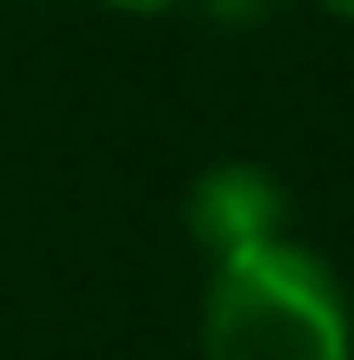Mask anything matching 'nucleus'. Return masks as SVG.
<instances>
[{"mask_svg": "<svg viewBox=\"0 0 354 360\" xmlns=\"http://www.w3.org/2000/svg\"><path fill=\"white\" fill-rule=\"evenodd\" d=\"M201 7H208L214 20H261L274 0H201Z\"/></svg>", "mask_w": 354, "mask_h": 360, "instance_id": "obj_3", "label": "nucleus"}, {"mask_svg": "<svg viewBox=\"0 0 354 360\" xmlns=\"http://www.w3.org/2000/svg\"><path fill=\"white\" fill-rule=\"evenodd\" d=\"M321 7H334L341 20H354V0H321Z\"/></svg>", "mask_w": 354, "mask_h": 360, "instance_id": "obj_5", "label": "nucleus"}, {"mask_svg": "<svg viewBox=\"0 0 354 360\" xmlns=\"http://www.w3.org/2000/svg\"><path fill=\"white\" fill-rule=\"evenodd\" d=\"M281 220H288V193L254 160H214L187 187V233L208 247V260H227L241 247L281 240Z\"/></svg>", "mask_w": 354, "mask_h": 360, "instance_id": "obj_2", "label": "nucleus"}, {"mask_svg": "<svg viewBox=\"0 0 354 360\" xmlns=\"http://www.w3.org/2000/svg\"><path fill=\"white\" fill-rule=\"evenodd\" d=\"M107 7H120V13H160V7H174V0H107Z\"/></svg>", "mask_w": 354, "mask_h": 360, "instance_id": "obj_4", "label": "nucleus"}, {"mask_svg": "<svg viewBox=\"0 0 354 360\" xmlns=\"http://www.w3.org/2000/svg\"><path fill=\"white\" fill-rule=\"evenodd\" d=\"M201 360H354V314L334 267L288 233L214 260Z\"/></svg>", "mask_w": 354, "mask_h": 360, "instance_id": "obj_1", "label": "nucleus"}]
</instances>
